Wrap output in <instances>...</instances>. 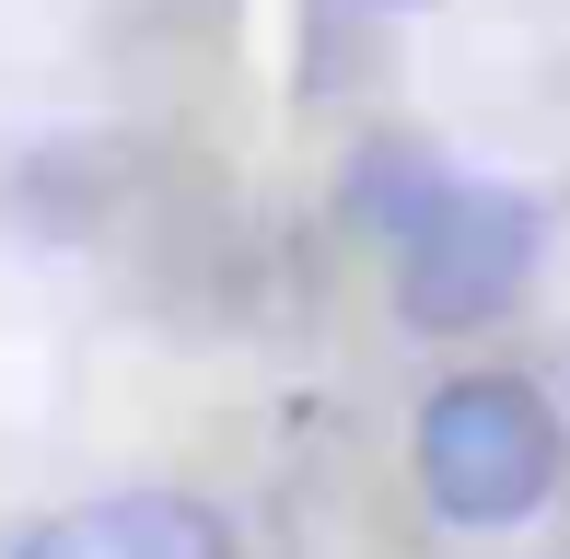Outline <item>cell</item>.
Masks as SVG:
<instances>
[{"instance_id": "6da1fadb", "label": "cell", "mask_w": 570, "mask_h": 559, "mask_svg": "<svg viewBox=\"0 0 570 559\" xmlns=\"http://www.w3.org/2000/svg\"><path fill=\"white\" fill-rule=\"evenodd\" d=\"M396 315L431 339L489 326L535 268V198L524 187H478V175H431L396 222Z\"/></svg>"}, {"instance_id": "7a4b0ae2", "label": "cell", "mask_w": 570, "mask_h": 559, "mask_svg": "<svg viewBox=\"0 0 570 559\" xmlns=\"http://www.w3.org/2000/svg\"><path fill=\"white\" fill-rule=\"evenodd\" d=\"M559 478V420L512 373H465L420 409V490L443 524H524Z\"/></svg>"}, {"instance_id": "3957f363", "label": "cell", "mask_w": 570, "mask_h": 559, "mask_svg": "<svg viewBox=\"0 0 570 559\" xmlns=\"http://www.w3.org/2000/svg\"><path fill=\"white\" fill-rule=\"evenodd\" d=\"M12 559H233V524L187 490H117L82 513H47Z\"/></svg>"}, {"instance_id": "277c9868", "label": "cell", "mask_w": 570, "mask_h": 559, "mask_svg": "<svg viewBox=\"0 0 570 559\" xmlns=\"http://www.w3.org/2000/svg\"><path fill=\"white\" fill-rule=\"evenodd\" d=\"M384 12H443V0H384Z\"/></svg>"}]
</instances>
